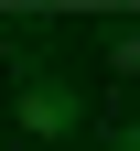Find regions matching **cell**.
<instances>
[{
    "label": "cell",
    "mask_w": 140,
    "mask_h": 151,
    "mask_svg": "<svg viewBox=\"0 0 140 151\" xmlns=\"http://www.w3.org/2000/svg\"><path fill=\"white\" fill-rule=\"evenodd\" d=\"M108 54H118V65H140V22H118V32H108Z\"/></svg>",
    "instance_id": "2"
},
{
    "label": "cell",
    "mask_w": 140,
    "mask_h": 151,
    "mask_svg": "<svg viewBox=\"0 0 140 151\" xmlns=\"http://www.w3.org/2000/svg\"><path fill=\"white\" fill-rule=\"evenodd\" d=\"M22 129H32V140H65V129H75V86H65V76H32V86H22Z\"/></svg>",
    "instance_id": "1"
},
{
    "label": "cell",
    "mask_w": 140,
    "mask_h": 151,
    "mask_svg": "<svg viewBox=\"0 0 140 151\" xmlns=\"http://www.w3.org/2000/svg\"><path fill=\"white\" fill-rule=\"evenodd\" d=\"M108 151H140V129H118V140H108Z\"/></svg>",
    "instance_id": "3"
}]
</instances>
